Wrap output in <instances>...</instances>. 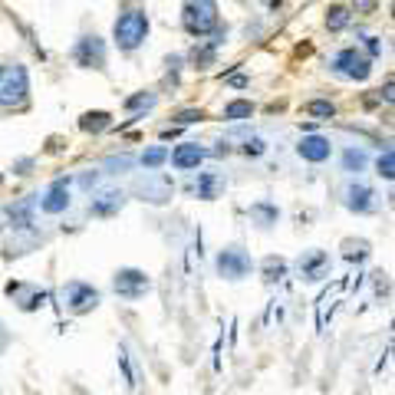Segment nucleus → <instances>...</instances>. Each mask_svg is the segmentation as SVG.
I'll use <instances>...</instances> for the list:
<instances>
[{
    "instance_id": "obj_31",
    "label": "nucleus",
    "mask_w": 395,
    "mask_h": 395,
    "mask_svg": "<svg viewBox=\"0 0 395 395\" xmlns=\"http://www.w3.org/2000/svg\"><path fill=\"white\" fill-rule=\"evenodd\" d=\"M175 119H178V125H191V122H201V119H204V112H201V109H185V112H178Z\"/></svg>"
},
{
    "instance_id": "obj_6",
    "label": "nucleus",
    "mask_w": 395,
    "mask_h": 395,
    "mask_svg": "<svg viewBox=\"0 0 395 395\" xmlns=\"http://www.w3.org/2000/svg\"><path fill=\"white\" fill-rule=\"evenodd\" d=\"M250 271H254V260L241 247H224L221 254H218V273H221L224 280H244Z\"/></svg>"
},
{
    "instance_id": "obj_35",
    "label": "nucleus",
    "mask_w": 395,
    "mask_h": 395,
    "mask_svg": "<svg viewBox=\"0 0 395 395\" xmlns=\"http://www.w3.org/2000/svg\"><path fill=\"white\" fill-rule=\"evenodd\" d=\"M0 185H3V175H0Z\"/></svg>"
},
{
    "instance_id": "obj_21",
    "label": "nucleus",
    "mask_w": 395,
    "mask_h": 395,
    "mask_svg": "<svg viewBox=\"0 0 395 395\" xmlns=\"http://www.w3.org/2000/svg\"><path fill=\"white\" fill-rule=\"evenodd\" d=\"M303 109H307V115H313L316 122H326V119H333L336 115V106L330 102V99H313V102H307Z\"/></svg>"
},
{
    "instance_id": "obj_17",
    "label": "nucleus",
    "mask_w": 395,
    "mask_h": 395,
    "mask_svg": "<svg viewBox=\"0 0 395 395\" xmlns=\"http://www.w3.org/2000/svg\"><path fill=\"white\" fill-rule=\"evenodd\" d=\"M7 293L20 296L17 303H20V309H24V313H30V309H40L43 303H47V293H43V290H30L26 284H10V287H7Z\"/></svg>"
},
{
    "instance_id": "obj_26",
    "label": "nucleus",
    "mask_w": 395,
    "mask_h": 395,
    "mask_svg": "<svg viewBox=\"0 0 395 395\" xmlns=\"http://www.w3.org/2000/svg\"><path fill=\"white\" fill-rule=\"evenodd\" d=\"M349 20H353V13L346 7H330V13H326V26L330 30H343V26H349Z\"/></svg>"
},
{
    "instance_id": "obj_29",
    "label": "nucleus",
    "mask_w": 395,
    "mask_h": 395,
    "mask_svg": "<svg viewBox=\"0 0 395 395\" xmlns=\"http://www.w3.org/2000/svg\"><path fill=\"white\" fill-rule=\"evenodd\" d=\"M349 250H346V257L349 260H366L369 257V244H366V241H356V244H353V241H349Z\"/></svg>"
},
{
    "instance_id": "obj_19",
    "label": "nucleus",
    "mask_w": 395,
    "mask_h": 395,
    "mask_svg": "<svg viewBox=\"0 0 395 395\" xmlns=\"http://www.w3.org/2000/svg\"><path fill=\"white\" fill-rule=\"evenodd\" d=\"M250 115H254V102H247V99H234V102L224 106V119L227 122H241V119H250Z\"/></svg>"
},
{
    "instance_id": "obj_22",
    "label": "nucleus",
    "mask_w": 395,
    "mask_h": 395,
    "mask_svg": "<svg viewBox=\"0 0 395 395\" xmlns=\"http://www.w3.org/2000/svg\"><path fill=\"white\" fill-rule=\"evenodd\" d=\"M33 198H26V201H20V204H10L7 208V214L13 218V227H30V211H33Z\"/></svg>"
},
{
    "instance_id": "obj_1",
    "label": "nucleus",
    "mask_w": 395,
    "mask_h": 395,
    "mask_svg": "<svg viewBox=\"0 0 395 395\" xmlns=\"http://www.w3.org/2000/svg\"><path fill=\"white\" fill-rule=\"evenodd\" d=\"M30 96V76L20 63L0 66V106L3 109H20Z\"/></svg>"
},
{
    "instance_id": "obj_9",
    "label": "nucleus",
    "mask_w": 395,
    "mask_h": 395,
    "mask_svg": "<svg viewBox=\"0 0 395 395\" xmlns=\"http://www.w3.org/2000/svg\"><path fill=\"white\" fill-rule=\"evenodd\" d=\"M296 273L303 277V280H323L326 273H330V254L326 250H303L300 257H296Z\"/></svg>"
},
{
    "instance_id": "obj_4",
    "label": "nucleus",
    "mask_w": 395,
    "mask_h": 395,
    "mask_svg": "<svg viewBox=\"0 0 395 395\" xmlns=\"http://www.w3.org/2000/svg\"><path fill=\"white\" fill-rule=\"evenodd\" d=\"M330 70H333L336 76H343V79L362 83V79H369V73H372V60L359 47H346V49H339V53H333Z\"/></svg>"
},
{
    "instance_id": "obj_10",
    "label": "nucleus",
    "mask_w": 395,
    "mask_h": 395,
    "mask_svg": "<svg viewBox=\"0 0 395 395\" xmlns=\"http://www.w3.org/2000/svg\"><path fill=\"white\" fill-rule=\"evenodd\" d=\"M296 155L303 161H313V165H320L333 155V142L326 136H303L300 138V145H296Z\"/></svg>"
},
{
    "instance_id": "obj_27",
    "label": "nucleus",
    "mask_w": 395,
    "mask_h": 395,
    "mask_svg": "<svg viewBox=\"0 0 395 395\" xmlns=\"http://www.w3.org/2000/svg\"><path fill=\"white\" fill-rule=\"evenodd\" d=\"M155 106V92H136L125 99V112H138V109H152Z\"/></svg>"
},
{
    "instance_id": "obj_5",
    "label": "nucleus",
    "mask_w": 395,
    "mask_h": 395,
    "mask_svg": "<svg viewBox=\"0 0 395 395\" xmlns=\"http://www.w3.org/2000/svg\"><path fill=\"white\" fill-rule=\"evenodd\" d=\"M99 290L92 284H86V280H70V284L63 287V307L70 309V313H76V316H83V313H89V309L99 307Z\"/></svg>"
},
{
    "instance_id": "obj_34",
    "label": "nucleus",
    "mask_w": 395,
    "mask_h": 395,
    "mask_svg": "<svg viewBox=\"0 0 395 395\" xmlns=\"http://www.w3.org/2000/svg\"><path fill=\"white\" fill-rule=\"evenodd\" d=\"M264 3H267V7H280V0H264Z\"/></svg>"
},
{
    "instance_id": "obj_30",
    "label": "nucleus",
    "mask_w": 395,
    "mask_h": 395,
    "mask_svg": "<svg viewBox=\"0 0 395 395\" xmlns=\"http://www.w3.org/2000/svg\"><path fill=\"white\" fill-rule=\"evenodd\" d=\"M264 152H267V142H264V138H247L244 142V155H254V159H257Z\"/></svg>"
},
{
    "instance_id": "obj_14",
    "label": "nucleus",
    "mask_w": 395,
    "mask_h": 395,
    "mask_svg": "<svg viewBox=\"0 0 395 395\" xmlns=\"http://www.w3.org/2000/svg\"><path fill=\"white\" fill-rule=\"evenodd\" d=\"M204 148L201 145H195V142H185V145H178L172 152V165L178 168V172H191V168H198L201 161H204Z\"/></svg>"
},
{
    "instance_id": "obj_12",
    "label": "nucleus",
    "mask_w": 395,
    "mask_h": 395,
    "mask_svg": "<svg viewBox=\"0 0 395 395\" xmlns=\"http://www.w3.org/2000/svg\"><path fill=\"white\" fill-rule=\"evenodd\" d=\"M188 191L198 198H204V201H211V198H218L224 191V175L218 172H201L198 178H191V185H188Z\"/></svg>"
},
{
    "instance_id": "obj_15",
    "label": "nucleus",
    "mask_w": 395,
    "mask_h": 395,
    "mask_svg": "<svg viewBox=\"0 0 395 395\" xmlns=\"http://www.w3.org/2000/svg\"><path fill=\"white\" fill-rule=\"evenodd\" d=\"M70 208V191H66V182H53L49 191L40 198V211L43 214H63Z\"/></svg>"
},
{
    "instance_id": "obj_3",
    "label": "nucleus",
    "mask_w": 395,
    "mask_h": 395,
    "mask_svg": "<svg viewBox=\"0 0 395 395\" xmlns=\"http://www.w3.org/2000/svg\"><path fill=\"white\" fill-rule=\"evenodd\" d=\"M182 26L191 37H208L218 30V3L214 0H185L182 7Z\"/></svg>"
},
{
    "instance_id": "obj_32",
    "label": "nucleus",
    "mask_w": 395,
    "mask_h": 395,
    "mask_svg": "<svg viewBox=\"0 0 395 395\" xmlns=\"http://www.w3.org/2000/svg\"><path fill=\"white\" fill-rule=\"evenodd\" d=\"M353 3H356V13H366V17L376 13V7H379V0H353Z\"/></svg>"
},
{
    "instance_id": "obj_16",
    "label": "nucleus",
    "mask_w": 395,
    "mask_h": 395,
    "mask_svg": "<svg viewBox=\"0 0 395 395\" xmlns=\"http://www.w3.org/2000/svg\"><path fill=\"white\" fill-rule=\"evenodd\" d=\"M138 188H142V195H145L148 201H165V198H172V182H168L165 175L148 172L145 182H142Z\"/></svg>"
},
{
    "instance_id": "obj_8",
    "label": "nucleus",
    "mask_w": 395,
    "mask_h": 395,
    "mask_svg": "<svg viewBox=\"0 0 395 395\" xmlns=\"http://www.w3.org/2000/svg\"><path fill=\"white\" fill-rule=\"evenodd\" d=\"M73 60H76V66H83V70H106V40L96 37V33L76 40Z\"/></svg>"
},
{
    "instance_id": "obj_23",
    "label": "nucleus",
    "mask_w": 395,
    "mask_h": 395,
    "mask_svg": "<svg viewBox=\"0 0 395 395\" xmlns=\"http://www.w3.org/2000/svg\"><path fill=\"white\" fill-rule=\"evenodd\" d=\"M79 125H83L86 132H102V129L112 125V115L109 112H86V115L79 119Z\"/></svg>"
},
{
    "instance_id": "obj_28",
    "label": "nucleus",
    "mask_w": 395,
    "mask_h": 395,
    "mask_svg": "<svg viewBox=\"0 0 395 395\" xmlns=\"http://www.w3.org/2000/svg\"><path fill=\"white\" fill-rule=\"evenodd\" d=\"M376 168H379V175H382L385 182H392V178H395V155H392V148H385L382 155H379Z\"/></svg>"
},
{
    "instance_id": "obj_25",
    "label": "nucleus",
    "mask_w": 395,
    "mask_h": 395,
    "mask_svg": "<svg viewBox=\"0 0 395 395\" xmlns=\"http://www.w3.org/2000/svg\"><path fill=\"white\" fill-rule=\"evenodd\" d=\"M284 273H287V260H280V257L264 260V280H267V284H277Z\"/></svg>"
},
{
    "instance_id": "obj_7",
    "label": "nucleus",
    "mask_w": 395,
    "mask_h": 395,
    "mask_svg": "<svg viewBox=\"0 0 395 395\" xmlns=\"http://www.w3.org/2000/svg\"><path fill=\"white\" fill-rule=\"evenodd\" d=\"M112 290L122 296V300H138V296H145L148 290H152V280H148L145 271L122 267V271L115 273V280H112Z\"/></svg>"
},
{
    "instance_id": "obj_33",
    "label": "nucleus",
    "mask_w": 395,
    "mask_h": 395,
    "mask_svg": "<svg viewBox=\"0 0 395 395\" xmlns=\"http://www.w3.org/2000/svg\"><path fill=\"white\" fill-rule=\"evenodd\" d=\"M30 165H33V161H30V159H24V161H20V165H17V172H20V175H26V168H30Z\"/></svg>"
},
{
    "instance_id": "obj_18",
    "label": "nucleus",
    "mask_w": 395,
    "mask_h": 395,
    "mask_svg": "<svg viewBox=\"0 0 395 395\" xmlns=\"http://www.w3.org/2000/svg\"><path fill=\"white\" fill-rule=\"evenodd\" d=\"M250 218H254L260 227H271V224H277L280 211H277V204H271V201H257V204H250Z\"/></svg>"
},
{
    "instance_id": "obj_20",
    "label": "nucleus",
    "mask_w": 395,
    "mask_h": 395,
    "mask_svg": "<svg viewBox=\"0 0 395 395\" xmlns=\"http://www.w3.org/2000/svg\"><path fill=\"white\" fill-rule=\"evenodd\" d=\"M366 161H369V155H366L362 148H346L343 152V172L359 175L362 168H366Z\"/></svg>"
},
{
    "instance_id": "obj_2",
    "label": "nucleus",
    "mask_w": 395,
    "mask_h": 395,
    "mask_svg": "<svg viewBox=\"0 0 395 395\" xmlns=\"http://www.w3.org/2000/svg\"><path fill=\"white\" fill-rule=\"evenodd\" d=\"M148 37V13L145 10H129L122 13L115 26H112V40H115V47L125 49V53H132L145 43Z\"/></svg>"
},
{
    "instance_id": "obj_24",
    "label": "nucleus",
    "mask_w": 395,
    "mask_h": 395,
    "mask_svg": "<svg viewBox=\"0 0 395 395\" xmlns=\"http://www.w3.org/2000/svg\"><path fill=\"white\" fill-rule=\"evenodd\" d=\"M165 161H168V148H165V145H152V148L142 152V165H145L148 172H155V168L165 165Z\"/></svg>"
},
{
    "instance_id": "obj_11",
    "label": "nucleus",
    "mask_w": 395,
    "mask_h": 395,
    "mask_svg": "<svg viewBox=\"0 0 395 395\" xmlns=\"http://www.w3.org/2000/svg\"><path fill=\"white\" fill-rule=\"evenodd\" d=\"M346 208L356 211V214H369V211L379 208L376 201V191L369 185H349L346 188Z\"/></svg>"
},
{
    "instance_id": "obj_13",
    "label": "nucleus",
    "mask_w": 395,
    "mask_h": 395,
    "mask_svg": "<svg viewBox=\"0 0 395 395\" xmlns=\"http://www.w3.org/2000/svg\"><path fill=\"white\" fill-rule=\"evenodd\" d=\"M122 204H125V195L119 191V188H109V191H102V195H96L92 201H89V214L109 218V214H115Z\"/></svg>"
}]
</instances>
